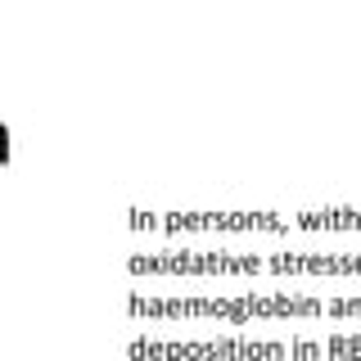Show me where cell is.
<instances>
[{
	"label": "cell",
	"instance_id": "obj_1",
	"mask_svg": "<svg viewBox=\"0 0 361 361\" xmlns=\"http://www.w3.org/2000/svg\"><path fill=\"white\" fill-rule=\"evenodd\" d=\"M5 140H9V135H5V127H0V163L9 158V145H5Z\"/></svg>",
	"mask_w": 361,
	"mask_h": 361
}]
</instances>
